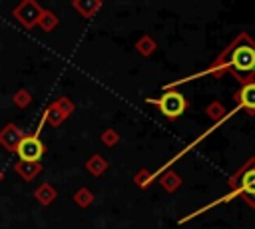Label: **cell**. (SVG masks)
Segmentation results:
<instances>
[{
    "mask_svg": "<svg viewBox=\"0 0 255 229\" xmlns=\"http://www.w3.org/2000/svg\"><path fill=\"white\" fill-rule=\"evenodd\" d=\"M14 153L18 155L20 161L40 163L42 155L46 153V145L42 143V139H40L38 135L30 133V135H24V137L20 139V143L16 145V151H14Z\"/></svg>",
    "mask_w": 255,
    "mask_h": 229,
    "instance_id": "obj_1",
    "label": "cell"
},
{
    "mask_svg": "<svg viewBox=\"0 0 255 229\" xmlns=\"http://www.w3.org/2000/svg\"><path fill=\"white\" fill-rule=\"evenodd\" d=\"M12 16L24 26V28H34V24L40 20V16H42V8L34 2V0H24V2H20L18 6H14V10H12Z\"/></svg>",
    "mask_w": 255,
    "mask_h": 229,
    "instance_id": "obj_2",
    "label": "cell"
},
{
    "mask_svg": "<svg viewBox=\"0 0 255 229\" xmlns=\"http://www.w3.org/2000/svg\"><path fill=\"white\" fill-rule=\"evenodd\" d=\"M153 104H157L161 114L167 117H179L185 110V98L179 92H165L159 100H153Z\"/></svg>",
    "mask_w": 255,
    "mask_h": 229,
    "instance_id": "obj_3",
    "label": "cell"
},
{
    "mask_svg": "<svg viewBox=\"0 0 255 229\" xmlns=\"http://www.w3.org/2000/svg\"><path fill=\"white\" fill-rule=\"evenodd\" d=\"M229 64L239 74H247L255 70V50L251 46H237L229 58Z\"/></svg>",
    "mask_w": 255,
    "mask_h": 229,
    "instance_id": "obj_4",
    "label": "cell"
},
{
    "mask_svg": "<svg viewBox=\"0 0 255 229\" xmlns=\"http://www.w3.org/2000/svg\"><path fill=\"white\" fill-rule=\"evenodd\" d=\"M26 133L16 125V123H6L2 129H0V145L8 151H16V145L20 143V139L24 137Z\"/></svg>",
    "mask_w": 255,
    "mask_h": 229,
    "instance_id": "obj_5",
    "label": "cell"
},
{
    "mask_svg": "<svg viewBox=\"0 0 255 229\" xmlns=\"http://www.w3.org/2000/svg\"><path fill=\"white\" fill-rule=\"evenodd\" d=\"M14 171L26 179V181H32L40 171H42V165L40 163H32V161H16L14 163Z\"/></svg>",
    "mask_w": 255,
    "mask_h": 229,
    "instance_id": "obj_6",
    "label": "cell"
},
{
    "mask_svg": "<svg viewBox=\"0 0 255 229\" xmlns=\"http://www.w3.org/2000/svg\"><path fill=\"white\" fill-rule=\"evenodd\" d=\"M239 104L247 110H255V84L243 86V90L239 92Z\"/></svg>",
    "mask_w": 255,
    "mask_h": 229,
    "instance_id": "obj_7",
    "label": "cell"
},
{
    "mask_svg": "<svg viewBox=\"0 0 255 229\" xmlns=\"http://www.w3.org/2000/svg\"><path fill=\"white\" fill-rule=\"evenodd\" d=\"M241 189L249 195H255V169H249L243 173V179H241Z\"/></svg>",
    "mask_w": 255,
    "mask_h": 229,
    "instance_id": "obj_8",
    "label": "cell"
},
{
    "mask_svg": "<svg viewBox=\"0 0 255 229\" xmlns=\"http://www.w3.org/2000/svg\"><path fill=\"white\" fill-rule=\"evenodd\" d=\"M54 195H56V191H54L48 183H44L42 187L36 189V199H38L40 203H50V199H52Z\"/></svg>",
    "mask_w": 255,
    "mask_h": 229,
    "instance_id": "obj_9",
    "label": "cell"
},
{
    "mask_svg": "<svg viewBox=\"0 0 255 229\" xmlns=\"http://www.w3.org/2000/svg\"><path fill=\"white\" fill-rule=\"evenodd\" d=\"M40 24H42V28L44 30H50L52 26H54V14H50V12H42V16H40V20H38Z\"/></svg>",
    "mask_w": 255,
    "mask_h": 229,
    "instance_id": "obj_10",
    "label": "cell"
},
{
    "mask_svg": "<svg viewBox=\"0 0 255 229\" xmlns=\"http://www.w3.org/2000/svg\"><path fill=\"white\" fill-rule=\"evenodd\" d=\"M30 102V94L26 92V90H20L16 96H14V104H18V106H26Z\"/></svg>",
    "mask_w": 255,
    "mask_h": 229,
    "instance_id": "obj_11",
    "label": "cell"
},
{
    "mask_svg": "<svg viewBox=\"0 0 255 229\" xmlns=\"http://www.w3.org/2000/svg\"><path fill=\"white\" fill-rule=\"evenodd\" d=\"M2 177H4V175H2V171H0V181H2Z\"/></svg>",
    "mask_w": 255,
    "mask_h": 229,
    "instance_id": "obj_12",
    "label": "cell"
}]
</instances>
